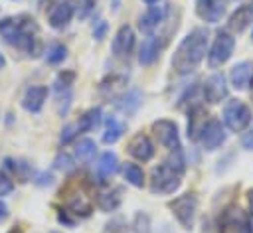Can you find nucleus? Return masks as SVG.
<instances>
[{
	"mask_svg": "<svg viewBox=\"0 0 253 233\" xmlns=\"http://www.w3.org/2000/svg\"><path fill=\"white\" fill-rule=\"evenodd\" d=\"M128 154L132 156V158H136V160H140V162H148L152 156H154V146H152V142H150V138L146 136V134H142V132H138V134H134L130 140H128Z\"/></svg>",
	"mask_w": 253,
	"mask_h": 233,
	"instance_id": "nucleus-12",
	"label": "nucleus"
},
{
	"mask_svg": "<svg viewBox=\"0 0 253 233\" xmlns=\"http://www.w3.org/2000/svg\"><path fill=\"white\" fill-rule=\"evenodd\" d=\"M200 142H202V146H204L206 150H215V148H219V146L225 142V130H223L221 122L215 120V118L208 120L206 126L202 128V132H200Z\"/></svg>",
	"mask_w": 253,
	"mask_h": 233,
	"instance_id": "nucleus-9",
	"label": "nucleus"
},
{
	"mask_svg": "<svg viewBox=\"0 0 253 233\" xmlns=\"http://www.w3.org/2000/svg\"><path fill=\"white\" fill-rule=\"evenodd\" d=\"M166 14V4H158V6H150V10L140 18L138 22V30L146 36H152V32L158 28V24L164 20Z\"/></svg>",
	"mask_w": 253,
	"mask_h": 233,
	"instance_id": "nucleus-14",
	"label": "nucleus"
},
{
	"mask_svg": "<svg viewBox=\"0 0 253 233\" xmlns=\"http://www.w3.org/2000/svg\"><path fill=\"white\" fill-rule=\"evenodd\" d=\"M12 190H14L12 180H10V178H8L4 172H0V197H2V195H8Z\"/></svg>",
	"mask_w": 253,
	"mask_h": 233,
	"instance_id": "nucleus-37",
	"label": "nucleus"
},
{
	"mask_svg": "<svg viewBox=\"0 0 253 233\" xmlns=\"http://www.w3.org/2000/svg\"><path fill=\"white\" fill-rule=\"evenodd\" d=\"M180 176L182 174H178L166 162L160 164L150 174V192L152 194H174L180 188V184H182Z\"/></svg>",
	"mask_w": 253,
	"mask_h": 233,
	"instance_id": "nucleus-4",
	"label": "nucleus"
},
{
	"mask_svg": "<svg viewBox=\"0 0 253 233\" xmlns=\"http://www.w3.org/2000/svg\"><path fill=\"white\" fill-rule=\"evenodd\" d=\"M4 164H6V168H8L12 174H16V178H18L20 182H28V180H30L32 166L26 164L24 160H12V158H6Z\"/></svg>",
	"mask_w": 253,
	"mask_h": 233,
	"instance_id": "nucleus-26",
	"label": "nucleus"
},
{
	"mask_svg": "<svg viewBox=\"0 0 253 233\" xmlns=\"http://www.w3.org/2000/svg\"><path fill=\"white\" fill-rule=\"evenodd\" d=\"M172 213L176 215V219L180 221V225L184 229H192L196 223V215H198V197L194 194H184L176 199H172L170 203Z\"/></svg>",
	"mask_w": 253,
	"mask_h": 233,
	"instance_id": "nucleus-6",
	"label": "nucleus"
},
{
	"mask_svg": "<svg viewBox=\"0 0 253 233\" xmlns=\"http://www.w3.org/2000/svg\"><path fill=\"white\" fill-rule=\"evenodd\" d=\"M117 105H119V109H121V111H125L126 115L134 113V111L138 109V105H140V93L134 89V91L126 93L125 97H121V101H119Z\"/></svg>",
	"mask_w": 253,
	"mask_h": 233,
	"instance_id": "nucleus-28",
	"label": "nucleus"
},
{
	"mask_svg": "<svg viewBox=\"0 0 253 233\" xmlns=\"http://www.w3.org/2000/svg\"><path fill=\"white\" fill-rule=\"evenodd\" d=\"M119 170V158L113 152H105L97 164V178L99 182H107V178L115 176Z\"/></svg>",
	"mask_w": 253,
	"mask_h": 233,
	"instance_id": "nucleus-21",
	"label": "nucleus"
},
{
	"mask_svg": "<svg viewBox=\"0 0 253 233\" xmlns=\"http://www.w3.org/2000/svg\"><path fill=\"white\" fill-rule=\"evenodd\" d=\"M6 217H8V207H6L4 201H0V223H2Z\"/></svg>",
	"mask_w": 253,
	"mask_h": 233,
	"instance_id": "nucleus-41",
	"label": "nucleus"
},
{
	"mask_svg": "<svg viewBox=\"0 0 253 233\" xmlns=\"http://www.w3.org/2000/svg\"><path fill=\"white\" fill-rule=\"evenodd\" d=\"M233 47H235V38L231 34H227V32H219L215 41H213V45H211V49H210V53H208V65L211 69L221 67L231 57Z\"/></svg>",
	"mask_w": 253,
	"mask_h": 233,
	"instance_id": "nucleus-7",
	"label": "nucleus"
},
{
	"mask_svg": "<svg viewBox=\"0 0 253 233\" xmlns=\"http://www.w3.org/2000/svg\"><path fill=\"white\" fill-rule=\"evenodd\" d=\"M4 65H6V59H4V55H2V53H0V69H2V67H4Z\"/></svg>",
	"mask_w": 253,
	"mask_h": 233,
	"instance_id": "nucleus-44",
	"label": "nucleus"
},
{
	"mask_svg": "<svg viewBox=\"0 0 253 233\" xmlns=\"http://www.w3.org/2000/svg\"><path fill=\"white\" fill-rule=\"evenodd\" d=\"M67 57V47L61 45V43H53L49 49H47V55H45V61L47 63H59Z\"/></svg>",
	"mask_w": 253,
	"mask_h": 233,
	"instance_id": "nucleus-31",
	"label": "nucleus"
},
{
	"mask_svg": "<svg viewBox=\"0 0 253 233\" xmlns=\"http://www.w3.org/2000/svg\"><path fill=\"white\" fill-rule=\"evenodd\" d=\"M196 12L202 20L217 24L225 14V6L221 4V0H196Z\"/></svg>",
	"mask_w": 253,
	"mask_h": 233,
	"instance_id": "nucleus-13",
	"label": "nucleus"
},
{
	"mask_svg": "<svg viewBox=\"0 0 253 233\" xmlns=\"http://www.w3.org/2000/svg\"><path fill=\"white\" fill-rule=\"evenodd\" d=\"M219 233H253L249 215L237 205L225 207L219 215Z\"/></svg>",
	"mask_w": 253,
	"mask_h": 233,
	"instance_id": "nucleus-3",
	"label": "nucleus"
},
{
	"mask_svg": "<svg viewBox=\"0 0 253 233\" xmlns=\"http://www.w3.org/2000/svg\"><path fill=\"white\" fill-rule=\"evenodd\" d=\"M8 233H24V231H22V229H20V227H12V229H10V231H8Z\"/></svg>",
	"mask_w": 253,
	"mask_h": 233,
	"instance_id": "nucleus-42",
	"label": "nucleus"
},
{
	"mask_svg": "<svg viewBox=\"0 0 253 233\" xmlns=\"http://www.w3.org/2000/svg\"><path fill=\"white\" fill-rule=\"evenodd\" d=\"M47 97V87L43 85H34L26 91L24 99H22V107L30 113H40L42 107H43V101Z\"/></svg>",
	"mask_w": 253,
	"mask_h": 233,
	"instance_id": "nucleus-16",
	"label": "nucleus"
},
{
	"mask_svg": "<svg viewBox=\"0 0 253 233\" xmlns=\"http://www.w3.org/2000/svg\"><path fill=\"white\" fill-rule=\"evenodd\" d=\"M49 26L55 30H63L71 18H73V6L69 2H57L51 10H49Z\"/></svg>",
	"mask_w": 253,
	"mask_h": 233,
	"instance_id": "nucleus-15",
	"label": "nucleus"
},
{
	"mask_svg": "<svg viewBox=\"0 0 253 233\" xmlns=\"http://www.w3.org/2000/svg\"><path fill=\"white\" fill-rule=\"evenodd\" d=\"M251 79H253V65L249 61H241V63L233 65V69L229 73V81H231V85L237 91L247 89V85L251 83Z\"/></svg>",
	"mask_w": 253,
	"mask_h": 233,
	"instance_id": "nucleus-18",
	"label": "nucleus"
},
{
	"mask_svg": "<svg viewBox=\"0 0 253 233\" xmlns=\"http://www.w3.org/2000/svg\"><path fill=\"white\" fill-rule=\"evenodd\" d=\"M53 233H57V231H53Z\"/></svg>",
	"mask_w": 253,
	"mask_h": 233,
	"instance_id": "nucleus-47",
	"label": "nucleus"
},
{
	"mask_svg": "<svg viewBox=\"0 0 253 233\" xmlns=\"http://www.w3.org/2000/svg\"><path fill=\"white\" fill-rule=\"evenodd\" d=\"M241 146H243L245 150H253V130H249V132L243 134V138H241Z\"/></svg>",
	"mask_w": 253,
	"mask_h": 233,
	"instance_id": "nucleus-39",
	"label": "nucleus"
},
{
	"mask_svg": "<svg viewBox=\"0 0 253 233\" xmlns=\"http://www.w3.org/2000/svg\"><path fill=\"white\" fill-rule=\"evenodd\" d=\"M144 2H146V4H156L158 0H144Z\"/></svg>",
	"mask_w": 253,
	"mask_h": 233,
	"instance_id": "nucleus-45",
	"label": "nucleus"
},
{
	"mask_svg": "<svg viewBox=\"0 0 253 233\" xmlns=\"http://www.w3.org/2000/svg\"><path fill=\"white\" fill-rule=\"evenodd\" d=\"M253 24V2H247L239 6L231 16H229V30L231 32H243L247 26Z\"/></svg>",
	"mask_w": 253,
	"mask_h": 233,
	"instance_id": "nucleus-17",
	"label": "nucleus"
},
{
	"mask_svg": "<svg viewBox=\"0 0 253 233\" xmlns=\"http://www.w3.org/2000/svg\"><path fill=\"white\" fill-rule=\"evenodd\" d=\"M249 205H251V209H253V190H249Z\"/></svg>",
	"mask_w": 253,
	"mask_h": 233,
	"instance_id": "nucleus-43",
	"label": "nucleus"
},
{
	"mask_svg": "<svg viewBox=\"0 0 253 233\" xmlns=\"http://www.w3.org/2000/svg\"><path fill=\"white\" fill-rule=\"evenodd\" d=\"M95 154H97V144H95L91 138L79 140V144H77V148H75V156H77L79 162L89 164V162H93Z\"/></svg>",
	"mask_w": 253,
	"mask_h": 233,
	"instance_id": "nucleus-24",
	"label": "nucleus"
},
{
	"mask_svg": "<svg viewBox=\"0 0 253 233\" xmlns=\"http://www.w3.org/2000/svg\"><path fill=\"white\" fill-rule=\"evenodd\" d=\"M251 97H253V89H251Z\"/></svg>",
	"mask_w": 253,
	"mask_h": 233,
	"instance_id": "nucleus-46",
	"label": "nucleus"
},
{
	"mask_svg": "<svg viewBox=\"0 0 253 233\" xmlns=\"http://www.w3.org/2000/svg\"><path fill=\"white\" fill-rule=\"evenodd\" d=\"M123 174H125V180L130 184V186H134V188H142L144 186V174H142V170L136 166V164H125V168H123Z\"/></svg>",
	"mask_w": 253,
	"mask_h": 233,
	"instance_id": "nucleus-27",
	"label": "nucleus"
},
{
	"mask_svg": "<svg viewBox=\"0 0 253 233\" xmlns=\"http://www.w3.org/2000/svg\"><path fill=\"white\" fill-rule=\"evenodd\" d=\"M107 28H109V26H107V22H103V20H101V22L95 26V30H93V38H95V39H103V38H105V34H107Z\"/></svg>",
	"mask_w": 253,
	"mask_h": 233,
	"instance_id": "nucleus-38",
	"label": "nucleus"
},
{
	"mask_svg": "<svg viewBox=\"0 0 253 233\" xmlns=\"http://www.w3.org/2000/svg\"><path fill=\"white\" fill-rule=\"evenodd\" d=\"M53 168H55V170H61V172H65V174H69V172L75 168V164H73V158H71L67 152H59V154L55 156V160H53Z\"/></svg>",
	"mask_w": 253,
	"mask_h": 233,
	"instance_id": "nucleus-34",
	"label": "nucleus"
},
{
	"mask_svg": "<svg viewBox=\"0 0 253 233\" xmlns=\"http://www.w3.org/2000/svg\"><path fill=\"white\" fill-rule=\"evenodd\" d=\"M132 233H152L150 231V217L142 211H138L134 215V221H132V227H130Z\"/></svg>",
	"mask_w": 253,
	"mask_h": 233,
	"instance_id": "nucleus-30",
	"label": "nucleus"
},
{
	"mask_svg": "<svg viewBox=\"0 0 253 233\" xmlns=\"http://www.w3.org/2000/svg\"><path fill=\"white\" fill-rule=\"evenodd\" d=\"M67 209H69V213H73V215H79V217H89L91 215V211H93V203H91V199L85 195V194H73L71 195V199L67 201Z\"/></svg>",
	"mask_w": 253,
	"mask_h": 233,
	"instance_id": "nucleus-22",
	"label": "nucleus"
},
{
	"mask_svg": "<svg viewBox=\"0 0 253 233\" xmlns=\"http://www.w3.org/2000/svg\"><path fill=\"white\" fill-rule=\"evenodd\" d=\"M223 122L231 132H241L251 122L249 107L239 99L227 101V105L223 107Z\"/></svg>",
	"mask_w": 253,
	"mask_h": 233,
	"instance_id": "nucleus-5",
	"label": "nucleus"
},
{
	"mask_svg": "<svg viewBox=\"0 0 253 233\" xmlns=\"http://www.w3.org/2000/svg\"><path fill=\"white\" fill-rule=\"evenodd\" d=\"M38 24L32 16L28 14H20V16H8L0 20V36L4 38L6 43L28 51L30 55H38L42 45H40V38H38Z\"/></svg>",
	"mask_w": 253,
	"mask_h": 233,
	"instance_id": "nucleus-1",
	"label": "nucleus"
},
{
	"mask_svg": "<svg viewBox=\"0 0 253 233\" xmlns=\"http://www.w3.org/2000/svg\"><path fill=\"white\" fill-rule=\"evenodd\" d=\"M158 51H160V41L156 36H148L142 45H140V51H138V61L140 65H150L156 61L158 57Z\"/></svg>",
	"mask_w": 253,
	"mask_h": 233,
	"instance_id": "nucleus-19",
	"label": "nucleus"
},
{
	"mask_svg": "<svg viewBox=\"0 0 253 233\" xmlns=\"http://www.w3.org/2000/svg\"><path fill=\"white\" fill-rule=\"evenodd\" d=\"M152 132L156 136V140L168 148V150H176V148H182L180 146V136H178V126L176 122L168 120V118H160L156 122H152Z\"/></svg>",
	"mask_w": 253,
	"mask_h": 233,
	"instance_id": "nucleus-8",
	"label": "nucleus"
},
{
	"mask_svg": "<svg viewBox=\"0 0 253 233\" xmlns=\"http://www.w3.org/2000/svg\"><path fill=\"white\" fill-rule=\"evenodd\" d=\"M38 184H40V186H43V184H51V176H49V174H40Z\"/></svg>",
	"mask_w": 253,
	"mask_h": 233,
	"instance_id": "nucleus-40",
	"label": "nucleus"
},
{
	"mask_svg": "<svg viewBox=\"0 0 253 233\" xmlns=\"http://www.w3.org/2000/svg\"><path fill=\"white\" fill-rule=\"evenodd\" d=\"M206 47H208V32L204 28L192 30L174 51L172 67L176 69V73H180V75L192 73L202 63V59L206 55Z\"/></svg>",
	"mask_w": 253,
	"mask_h": 233,
	"instance_id": "nucleus-2",
	"label": "nucleus"
},
{
	"mask_svg": "<svg viewBox=\"0 0 253 233\" xmlns=\"http://www.w3.org/2000/svg\"><path fill=\"white\" fill-rule=\"evenodd\" d=\"M95 4H97V0H79V8H77V16H79V20H85V18L93 12Z\"/></svg>",
	"mask_w": 253,
	"mask_h": 233,
	"instance_id": "nucleus-35",
	"label": "nucleus"
},
{
	"mask_svg": "<svg viewBox=\"0 0 253 233\" xmlns=\"http://www.w3.org/2000/svg\"><path fill=\"white\" fill-rule=\"evenodd\" d=\"M75 79V73L73 71H61L55 79V93H63V91H69L71 89V83Z\"/></svg>",
	"mask_w": 253,
	"mask_h": 233,
	"instance_id": "nucleus-32",
	"label": "nucleus"
},
{
	"mask_svg": "<svg viewBox=\"0 0 253 233\" xmlns=\"http://www.w3.org/2000/svg\"><path fill=\"white\" fill-rule=\"evenodd\" d=\"M77 132H79L77 124H67V126L63 128V132H61V136H59V142H61V144H69V142L75 138Z\"/></svg>",
	"mask_w": 253,
	"mask_h": 233,
	"instance_id": "nucleus-36",
	"label": "nucleus"
},
{
	"mask_svg": "<svg viewBox=\"0 0 253 233\" xmlns=\"http://www.w3.org/2000/svg\"><path fill=\"white\" fill-rule=\"evenodd\" d=\"M121 201H123V188L121 186L113 188L111 192H103L99 195V207L103 211H115L121 205Z\"/></svg>",
	"mask_w": 253,
	"mask_h": 233,
	"instance_id": "nucleus-23",
	"label": "nucleus"
},
{
	"mask_svg": "<svg viewBox=\"0 0 253 233\" xmlns=\"http://www.w3.org/2000/svg\"><path fill=\"white\" fill-rule=\"evenodd\" d=\"M99 124H101V109H91V111H87V113L79 118L77 128H79V132H91V130H95Z\"/></svg>",
	"mask_w": 253,
	"mask_h": 233,
	"instance_id": "nucleus-25",
	"label": "nucleus"
},
{
	"mask_svg": "<svg viewBox=\"0 0 253 233\" xmlns=\"http://www.w3.org/2000/svg\"><path fill=\"white\" fill-rule=\"evenodd\" d=\"M225 97H227V85H225L223 73L210 75L204 83V99L210 101V103H219Z\"/></svg>",
	"mask_w": 253,
	"mask_h": 233,
	"instance_id": "nucleus-10",
	"label": "nucleus"
},
{
	"mask_svg": "<svg viewBox=\"0 0 253 233\" xmlns=\"http://www.w3.org/2000/svg\"><path fill=\"white\" fill-rule=\"evenodd\" d=\"M134 47V32L130 26H121L113 38V53L117 57H128Z\"/></svg>",
	"mask_w": 253,
	"mask_h": 233,
	"instance_id": "nucleus-11",
	"label": "nucleus"
},
{
	"mask_svg": "<svg viewBox=\"0 0 253 233\" xmlns=\"http://www.w3.org/2000/svg\"><path fill=\"white\" fill-rule=\"evenodd\" d=\"M128 231V227H126V221H125V217H113L111 221H107L105 223V227L101 229V233H126Z\"/></svg>",
	"mask_w": 253,
	"mask_h": 233,
	"instance_id": "nucleus-33",
	"label": "nucleus"
},
{
	"mask_svg": "<svg viewBox=\"0 0 253 233\" xmlns=\"http://www.w3.org/2000/svg\"><path fill=\"white\" fill-rule=\"evenodd\" d=\"M123 130H125V124L117 122L115 118H109L107 130H105V134H103V142H105V144H115V142L123 136Z\"/></svg>",
	"mask_w": 253,
	"mask_h": 233,
	"instance_id": "nucleus-29",
	"label": "nucleus"
},
{
	"mask_svg": "<svg viewBox=\"0 0 253 233\" xmlns=\"http://www.w3.org/2000/svg\"><path fill=\"white\" fill-rule=\"evenodd\" d=\"M206 116H208V113H206V109L204 107H194L192 111H190V120H188V136L192 138V140H198L200 138V132H202V128L206 126Z\"/></svg>",
	"mask_w": 253,
	"mask_h": 233,
	"instance_id": "nucleus-20",
	"label": "nucleus"
}]
</instances>
